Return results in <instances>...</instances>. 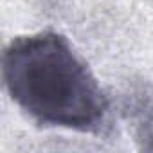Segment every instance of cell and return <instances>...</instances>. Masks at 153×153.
I'll list each match as a JSON object with an SVG mask.
<instances>
[{
	"label": "cell",
	"mask_w": 153,
	"mask_h": 153,
	"mask_svg": "<svg viewBox=\"0 0 153 153\" xmlns=\"http://www.w3.org/2000/svg\"><path fill=\"white\" fill-rule=\"evenodd\" d=\"M2 81L11 101L40 126L79 133H101L106 126L108 97L61 33L11 40L2 54Z\"/></svg>",
	"instance_id": "cell-1"
},
{
	"label": "cell",
	"mask_w": 153,
	"mask_h": 153,
	"mask_svg": "<svg viewBox=\"0 0 153 153\" xmlns=\"http://www.w3.org/2000/svg\"><path fill=\"white\" fill-rule=\"evenodd\" d=\"M139 148L144 151H153V94L144 105L140 117L137 121V139Z\"/></svg>",
	"instance_id": "cell-2"
}]
</instances>
